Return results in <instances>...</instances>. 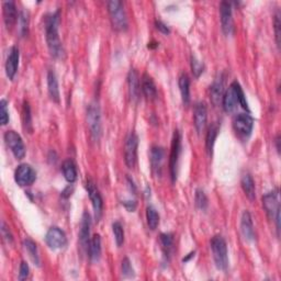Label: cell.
<instances>
[{"label": "cell", "instance_id": "cell-23", "mask_svg": "<svg viewBox=\"0 0 281 281\" xmlns=\"http://www.w3.org/2000/svg\"><path fill=\"white\" fill-rule=\"evenodd\" d=\"M88 256L93 263H98L100 257H101V238H100L99 234H94L90 239Z\"/></svg>", "mask_w": 281, "mask_h": 281}, {"label": "cell", "instance_id": "cell-20", "mask_svg": "<svg viewBox=\"0 0 281 281\" xmlns=\"http://www.w3.org/2000/svg\"><path fill=\"white\" fill-rule=\"evenodd\" d=\"M164 158V148L160 146H153L152 149H150V165H152L153 172L156 175H160V173H162Z\"/></svg>", "mask_w": 281, "mask_h": 281}, {"label": "cell", "instance_id": "cell-21", "mask_svg": "<svg viewBox=\"0 0 281 281\" xmlns=\"http://www.w3.org/2000/svg\"><path fill=\"white\" fill-rule=\"evenodd\" d=\"M140 89L144 96L149 100H155L157 98V88L152 77L147 74H144L140 79Z\"/></svg>", "mask_w": 281, "mask_h": 281}, {"label": "cell", "instance_id": "cell-25", "mask_svg": "<svg viewBox=\"0 0 281 281\" xmlns=\"http://www.w3.org/2000/svg\"><path fill=\"white\" fill-rule=\"evenodd\" d=\"M178 85H179L180 94H182L183 103L186 105V107H188L191 98H190V78L187 74L183 73L180 75Z\"/></svg>", "mask_w": 281, "mask_h": 281}, {"label": "cell", "instance_id": "cell-37", "mask_svg": "<svg viewBox=\"0 0 281 281\" xmlns=\"http://www.w3.org/2000/svg\"><path fill=\"white\" fill-rule=\"evenodd\" d=\"M121 270L122 275L125 278H132L134 277V269L132 267V264L130 262L128 257H124L121 263Z\"/></svg>", "mask_w": 281, "mask_h": 281}, {"label": "cell", "instance_id": "cell-13", "mask_svg": "<svg viewBox=\"0 0 281 281\" xmlns=\"http://www.w3.org/2000/svg\"><path fill=\"white\" fill-rule=\"evenodd\" d=\"M221 27L225 35H231L233 32V14L232 4L228 1H222L220 6Z\"/></svg>", "mask_w": 281, "mask_h": 281}, {"label": "cell", "instance_id": "cell-41", "mask_svg": "<svg viewBox=\"0 0 281 281\" xmlns=\"http://www.w3.org/2000/svg\"><path fill=\"white\" fill-rule=\"evenodd\" d=\"M275 33H276V42H277L278 47H280V27H281V22H280V12L277 11L275 14Z\"/></svg>", "mask_w": 281, "mask_h": 281}, {"label": "cell", "instance_id": "cell-9", "mask_svg": "<svg viewBox=\"0 0 281 281\" xmlns=\"http://www.w3.org/2000/svg\"><path fill=\"white\" fill-rule=\"evenodd\" d=\"M233 128L240 138L247 139L253 131L254 119L247 113H239L235 115L233 120Z\"/></svg>", "mask_w": 281, "mask_h": 281}, {"label": "cell", "instance_id": "cell-16", "mask_svg": "<svg viewBox=\"0 0 281 281\" xmlns=\"http://www.w3.org/2000/svg\"><path fill=\"white\" fill-rule=\"evenodd\" d=\"M207 119H208L207 104H205L203 101H199L195 103L193 110V123H194V128L199 134L203 131L205 125H207Z\"/></svg>", "mask_w": 281, "mask_h": 281}, {"label": "cell", "instance_id": "cell-45", "mask_svg": "<svg viewBox=\"0 0 281 281\" xmlns=\"http://www.w3.org/2000/svg\"><path fill=\"white\" fill-rule=\"evenodd\" d=\"M122 204L124 205L125 209L130 211V212H133V211L137 209V202L135 201H123Z\"/></svg>", "mask_w": 281, "mask_h": 281}, {"label": "cell", "instance_id": "cell-4", "mask_svg": "<svg viewBox=\"0 0 281 281\" xmlns=\"http://www.w3.org/2000/svg\"><path fill=\"white\" fill-rule=\"evenodd\" d=\"M263 207L267 213L268 218L276 222V227L279 234L280 230V202L279 190L275 189L273 191L266 193L263 197Z\"/></svg>", "mask_w": 281, "mask_h": 281}, {"label": "cell", "instance_id": "cell-29", "mask_svg": "<svg viewBox=\"0 0 281 281\" xmlns=\"http://www.w3.org/2000/svg\"><path fill=\"white\" fill-rule=\"evenodd\" d=\"M62 170H63V175H64L65 179H66L69 184H73L76 182L77 168H76V165H75V163L72 159L65 160V162L63 163Z\"/></svg>", "mask_w": 281, "mask_h": 281}, {"label": "cell", "instance_id": "cell-8", "mask_svg": "<svg viewBox=\"0 0 281 281\" xmlns=\"http://www.w3.org/2000/svg\"><path fill=\"white\" fill-rule=\"evenodd\" d=\"M3 138L8 147L14 155V157L17 159H22L26 156V146H24V143L20 134H18L16 131H7L4 133Z\"/></svg>", "mask_w": 281, "mask_h": 281}, {"label": "cell", "instance_id": "cell-33", "mask_svg": "<svg viewBox=\"0 0 281 281\" xmlns=\"http://www.w3.org/2000/svg\"><path fill=\"white\" fill-rule=\"evenodd\" d=\"M112 232L114 235L115 244H117L118 247H121L124 243V230L122 224L120 222H114L112 224Z\"/></svg>", "mask_w": 281, "mask_h": 281}, {"label": "cell", "instance_id": "cell-42", "mask_svg": "<svg viewBox=\"0 0 281 281\" xmlns=\"http://www.w3.org/2000/svg\"><path fill=\"white\" fill-rule=\"evenodd\" d=\"M29 265L26 262H21L19 269V280H24L28 278L29 276Z\"/></svg>", "mask_w": 281, "mask_h": 281}, {"label": "cell", "instance_id": "cell-18", "mask_svg": "<svg viewBox=\"0 0 281 281\" xmlns=\"http://www.w3.org/2000/svg\"><path fill=\"white\" fill-rule=\"evenodd\" d=\"M19 59H20V52L17 47H12L10 49L6 62V74L9 79H13L16 76L17 70L19 67Z\"/></svg>", "mask_w": 281, "mask_h": 281}, {"label": "cell", "instance_id": "cell-30", "mask_svg": "<svg viewBox=\"0 0 281 281\" xmlns=\"http://www.w3.org/2000/svg\"><path fill=\"white\" fill-rule=\"evenodd\" d=\"M23 247L27 250V253L29 254V257L31 258L33 264L37 265L38 267H40V265H41V260H40L38 246L37 244H35V242H33L31 238H26L23 240Z\"/></svg>", "mask_w": 281, "mask_h": 281}, {"label": "cell", "instance_id": "cell-34", "mask_svg": "<svg viewBox=\"0 0 281 281\" xmlns=\"http://www.w3.org/2000/svg\"><path fill=\"white\" fill-rule=\"evenodd\" d=\"M194 203L195 207L198 209L204 211L208 208V198L207 194L204 193L202 189H197L195 190V195H194Z\"/></svg>", "mask_w": 281, "mask_h": 281}, {"label": "cell", "instance_id": "cell-36", "mask_svg": "<svg viewBox=\"0 0 281 281\" xmlns=\"http://www.w3.org/2000/svg\"><path fill=\"white\" fill-rule=\"evenodd\" d=\"M19 30L22 37H26L29 32V13L26 10H22L19 14Z\"/></svg>", "mask_w": 281, "mask_h": 281}, {"label": "cell", "instance_id": "cell-17", "mask_svg": "<svg viewBox=\"0 0 281 281\" xmlns=\"http://www.w3.org/2000/svg\"><path fill=\"white\" fill-rule=\"evenodd\" d=\"M3 21L8 29H12L19 20L18 10L14 1H4L2 4Z\"/></svg>", "mask_w": 281, "mask_h": 281}, {"label": "cell", "instance_id": "cell-35", "mask_svg": "<svg viewBox=\"0 0 281 281\" xmlns=\"http://www.w3.org/2000/svg\"><path fill=\"white\" fill-rule=\"evenodd\" d=\"M22 118H23V124L27 131L30 133L32 132V117H31V109H30L29 102L24 101L23 103V110H22Z\"/></svg>", "mask_w": 281, "mask_h": 281}, {"label": "cell", "instance_id": "cell-12", "mask_svg": "<svg viewBox=\"0 0 281 281\" xmlns=\"http://www.w3.org/2000/svg\"><path fill=\"white\" fill-rule=\"evenodd\" d=\"M35 179H37V174L28 164L19 165L16 172H14V180L21 187H27V186L32 185L35 182Z\"/></svg>", "mask_w": 281, "mask_h": 281}, {"label": "cell", "instance_id": "cell-39", "mask_svg": "<svg viewBox=\"0 0 281 281\" xmlns=\"http://www.w3.org/2000/svg\"><path fill=\"white\" fill-rule=\"evenodd\" d=\"M191 70L195 78H198L204 70V65L199 59H197V57L193 56V55L191 56Z\"/></svg>", "mask_w": 281, "mask_h": 281}, {"label": "cell", "instance_id": "cell-11", "mask_svg": "<svg viewBox=\"0 0 281 281\" xmlns=\"http://www.w3.org/2000/svg\"><path fill=\"white\" fill-rule=\"evenodd\" d=\"M86 190L90 198V201H92L93 204L94 219H96V221H99L102 217V210H103V200L101 194H100L96 185H94L90 179L87 180L86 183Z\"/></svg>", "mask_w": 281, "mask_h": 281}, {"label": "cell", "instance_id": "cell-38", "mask_svg": "<svg viewBox=\"0 0 281 281\" xmlns=\"http://www.w3.org/2000/svg\"><path fill=\"white\" fill-rule=\"evenodd\" d=\"M9 122V111H8V102L6 99H1L0 101V123L6 125Z\"/></svg>", "mask_w": 281, "mask_h": 281}, {"label": "cell", "instance_id": "cell-31", "mask_svg": "<svg viewBox=\"0 0 281 281\" xmlns=\"http://www.w3.org/2000/svg\"><path fill=\"white\" fill-rule=\"evenodd\" d=\"M219 125L217 123H214L211 125L208 130L207 138H205V146H207V150L210 155H212L213 152V146L215 143V140H217L218 133H219Z\"/></svg>", "mask_w": 281, "mask_h": 281}, {"label": "cell", "instance_id": "cell-1", "mask_svg": "<svg viewBox=\"0 0 281 281\" xmlns=\"http://www.w3.org/2000/svg\"><path fill=\"white\" fill-rule=\"evenodd\" d=\"M59 16L61 12L59 10H56L55 12L47 14L45 18V38H47L48 51L55 58H61L64 55L63 45L58 34Z\"/></svg>", "mask_w": 281, "mask_h": 281}, {"label": "cell", "instance_id": "cell-6", "mask_svg": "<svg viewBox=\"0 0 281 281\" xmlns=\"http://www.w3.org/2000/svg\"><path fill=\"white\" fill-rule=\"evenodd\" d=\"M87 123L90 134L94 140H99L101 135V115L97 103H92L87 109Z\"/></svg>", "mask_w": 281, "mask_h": 281}, {"label": "cell", "instance_id": "cell-46", "mask_svg": "<svg viewBox=\"0 0 281 281\" xmlns=\"http://www.w3.org/2000/svg\"><path fill=\"white\" fill-rule=\"evenodd\" d=\"M193 256H194V252H193V253H190V254H188L187 257H186V258H184V259H183V262H184V263H187V262H188V260H189L190 258L193 257Z\"/></svg>", "mask_w": 281, "mask_h": 281}, {"label": "cell", "instance_id": "cell-3", "mask_svg": "<svg viewBox=\"0 0 281 281\" xmlns=\"http://www.w3.org/2000/svg\"><path fill=\"white\" fill-rule=\"evenodd\" d=\"M211 249H212L213 260L217 268L219 270H227L229 266L228 246L221 235H215L211 239Z\"/></svg>", "mask_w": 281, "mask_h": 281}, {"label": "cell", "instance_id": "cell-43", "mask_svg": "<svg viewBox=\"0 0 281 281\" xmlns=\"http://www.w3.org/2000/svg\"><path fill=\"white\" fill-rule=\"evenodd\" d=\"M155 26H156V29L158 30V31H160L163 34L170 33L169 28L163 21H160V20H156V21H155Z\"/></svg>", "mask_w": 281, "mask_h": 281}, {"label": "cell", "instance_id": "cell-32", "mask_svg": "<svg viewBox=\"0 0 281 281\" xmlns=\"http://www.w3.org/2000/svg\"><path fill=\"white\" fill-rule=\"evenodd\" d=\"M146 220H147V225L150 230L154 231L157 229L159 224V215L157 213L156 209L152 207V205H149V207H147L146 209Z\"/></svg>", "mask_w": 281, "mask_h": 281}, {"label": "cell", "instance_id": "cell-28", "mask_svg": "<svg viewBox=\"0 0 281 281\" xmlns=\"http://www.w3.org/2000/svg\"><path fill=\"white\" fill-rule=\"evenodd\" d=\"M240 185H242L243 191L245 192L246 197H247L250 201H254L256 198V189H255V183L254 179L252 178V176L249 174H246L243 176L242 182H240Z\"/></svg>", "mask_w": 281, "mask_h": 281}, {"label": "cell", "instance_id": "cell-7", "mask_svg": "<svg viewBox=\"0 0 281 281\" xmlns=\"http://www.w3.org/2000/svg\"><path fill=\"white\" fill-rule=\"evenodd\" d=\"M139 138L135 133H130L125 140L124 146V162L129 168H134L138 160Z\"/></svg>", "mask_w": 281, "mask_h": 281}, {"label": "cell", "instance_id": "cell-2", "mask_svg": "<svg viewBox=\"0 0 281 281\" xmlns=\"http://www.w3.org/2000/svg\"><path fill=\"white\" fill-rule=\"evenodd\" d=\"M108 11L110 20H111L112 28L118 32H124L128 30V18L123 7L122 1L120 0H111L108 2Z\"/></svg>", "mask_w": 281, "mask_h": 281}, {"label": "cell", "instance_id": "cell-26", "mask_svg": "<svg viewBox=\"0 0 281 281\" xmlns=\"http://www.w3.org/2000/svg\"><path fill=\"white\" fill-rule=\"evenodd\" d=\"M159 242L160 246H162L165 262L168 263L170 254H172L174 248V235L170 233H162L159 235Z\"/></svg>", "mask_w": 281, "mask_h": 281}, {"label": "cell", "instance_id": "cell-27", "mask_svg": "<svg viewBox=\"0 0 281 281\" xmlns=\"http://www.w3.org/2000/svg\"><path fill=\"white\" fill-rule=\"evenodd\" d=\"M47 89L48 94L54 102H59V88H58V80L56 75L53 70H49L47 73Z\"/></svg>", "mask_w": 281, "mask_h": 281}, {"label": "cell", "instance_id": "cell-14", "mask_svg": "<svg viewBox=\"0 0 281 281\" xmlns=\"http://www.w3.org/2000/svg\"><path fill=\"white\" fill-rule=\"evenodd\" d=\"M90 227H92V220L88 212H85L82 218V223H80L79 231V244L83 253L88 254L89 243H90Z\"/></svg>", "mask_w": 281, "mask_h": 281}, {"label": "cell", "instance_id": "cell-10", "mask_svg": "<svg viewBox=\"0 0 281 281\" xmlns=\"http://www.w3.org/2000/svg\"><path fill=\"white\" fill-rule=\"evenodd\" d=\"M45 243L51 249H62L66 247L67 236L62 229L57 227L49 228L45 235Z\"/></svg>", "mask_w": 281, "mask_h": 281}, {"label": "cell", "instance_id": "cell-5", "mask_svg": "<svg viewBox=\"0 0 281 281\" xmlns=\"http://www.w3.org/2000/svg\"><path fill=\"white\" fill-rule=\"evenodd\" d=\"M180 149H182V137H180L178 130H175L172 140V149H170L169 156V173L173 183H175L176 179H177Z\"/></svg>", "mask_w": 281, "mask_h": 281}, {"label": "cell", "instance_id": "cell-24", "mask_svg": "<svg viewBox=\"0 0 281 281\" xmlns=\"http://www.w3.org/2000/svg\"><path fill=\"white\" fill-rule=\"evenodd\" d=\"M223 94H224L223 80L221 78H217L210 87L211 101H212L214 105H219L220 102H222Z\"/></svg>", "mask_w": 281, "mask_h": 281}, {"label": "cell", "instance_id": "cell-22", "mask_svg": "<svg viewBox=\"0 0 281 281\" xmlns=\"http://www.w3.org/2000/svg\"><path fill=\"white\" fill-rule=\"evenodd\" d=\"M128 83H129V90L130 96L133 101H138L140 97V80L139 77V74L135 69H131L128 75Z\"/></svg>", "mask_w": 281, "mask_h": 281}, {"label": "cell", "instance_id": "cell-19", "mask_svg": "<svg viewBox=\"0 0 281 281\" xmlns=\"http://www.w3.org/2000/svg\"><path fill=\"white\" fill-rule=\"evenodd\" d=\"M240 231H242V234L246 240L252 242V240L255 239L253 219L248 211H244L242 214V219H240Z\"/></svg>", "mask_w": 281, "mask_h": 281}, {"label": "cell", "instance_id": "cell-44", "mask_svg": "<svg viewBox=\"0 0 281 281\" xmlns=\"http://www.w3.org/2000/svg\"><path fill=\"white\" fill-rule=\"evenodd\" d=\"M1 232H2V236L6 238L9 243H12V235L11 233H10V231L9 229L6 227V224H4V222L1 223Z\"/></svg>", "mask_w": 281, "mask_h": 281}, {"label": "cell", "instance_id": "cell-15", "mask_svg": "<svg viewBox=\"0 0 281 281\" xmlns=\"http://www.w3.org/2000/svg\"><path fill=\"white\" fill-rule=\"evenodd\" d=\"M237 104H239L237 90H236V82H233L227 92L224 93L222 98V105L225 112L232 113L237 108Z\"/></svg>", "mask_w": 281, "mask_h": 281}, {"label": "cell", "instance_id": "cell-40", "mask_svg": "<svg viewBox=\"0 0 281 281\" xmlns=\"http://www.w3.org/2000/svg\"><path fill=\"white\" fill-rule=\"evenodd\" d=\"M236 90H237V96H238V101L239 104L242 105V108L245 109L246 111H249V108H248V103L246 101V98H245V94L242 87H240V85L236 82Z\"/></svg>", "mask_w": 281, "mask_h": 281}]
</instances>
